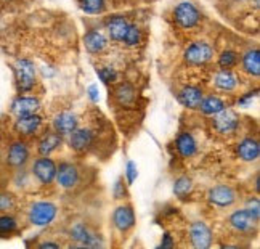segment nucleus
I'll list each match as a JSON object with an SVG mask.
<instances>
[{"label": "nucleus", "instance_id": "f257e3e1", "mask_svg": "<svg viewBox=\"0 0 260 249\" xmlns=\"http://www.w3.org/2000/svg\"><path fill=\"white\" fill-rule=\"evenodd\" d=\"M15 81L18 92L27 94L36 85V66L31 59L19 58L15 63Z\"/></svg>", "mask_w": 260, "mask_h": 249}, {"label": "nucleus", "instance_id": "f03ea898", "mask_svg": "<svg viewBox=\"0 0 260 249\" xmlns=\"http://www.w3.org/2000/svg\"><path fill=\"white\" fill-rule=\"evenodd\" d=\"M56 212H58V209L53 203L37 201L29 207L27 221H29V224L36 225V227H47L55 221Z\"/></svg>", "mask_w": 260, "mask_h": 249}, {"label": "nucleus", "instance_id": "7ed1b4c3", "mask_svg": "<svg viewBox=\"0 0 260 249\" xmlns=\"http://www.w3.org/2000/svg\"><path fill=\"white\" fill-rule=\"evenodd\" d=\"M29 146L23 140H15L10 143L7 149V156H5V163L13 167V169H23L29 163Z\"/></svg>", "mask_w": 260, "mask_h": 249}, {"label": "nucleus", "instance_id": "20e7f679", "mask_svg": "<svg viewBox=\"0 0 260 249\" xmlns=\"http://www.w3.org/2000/svg\"><path fill=\"white\" fill-rule=\"evenodd\" d=\"M32 175L42 185H50L56 177V164L48 156H41L32 163Z\"/></svg>", "mask_w": 260, "mask_h": 249}, {"label": "nucleus", "instance_id": "39448f33", "mask_svg": "<svg viewBox=\"0 0 260 249\" xmlns=\"http://www.w3.org/2000/svg\"><path fill=\"white\" fill-rule=\"evenodd\" d=\"M212 55H214L212 47L209 44H206V42H194L185 50L186 63L194 65V66L209 63L212 59Z\"/></svg>", "mask_w": 260, "mask_h": 249}, {"label": "nucleus", "instance_id": "423d86ee", "mask_svg": "<svg viewBox=\"0 0 260 249\" xmlns=\"http://www.w3.org/2000/svg\"><path fill=\"white\" fill-rule=\"evenodd\" d=\"M174 18H175V21L182 27L191 29V27H194L199 23L201 15H199L198 8L193 4L183 2V4L177 5V8L174 10Z\"/></svg>", "mask_w": 260, "mask_h": 249}, {"label": "nucleus", "instance_id": "0eeeda50", "mask_svg": "<svg viewBox=\"0 0 260 249\" xmlns=\"http://www.w3.org/2000/svg\"><path fill=\"white\" fill-rule=\"evenodd\" d=\"M69 235H71V238L79 243L81 246H87V247H102L103 246V241L102 238H100L96 233H93L87 225L84 224H76L71 232H69Z\"/></svg>", "mask_w": 260, "mask_h": 249}, {"label": "nucleus", "instance_id": "6e6552de", "mask_svg": "<svg viewBox=\"0 0 260 249\" xmlns=\"http://www.w3.org/2000/svg\"><path fill=\"white\" fill-rule=\"evenodd\" d=\"M207 198L211 204L218 206V207H230L236 201V193L232 186L228 185H218L209 190Z\"/></svg>", "mask_w": 260, "mask_h": 249}, {"label": "nucleus", "instance_id": "1a4fd4ad", "mask_svg": "<svg viewBox=\"0 0 260 249\" xmlns=\"http://www.w3.org/2000/svg\"><path fill=\"white\" fill-rule=\"evenodd\" d=\"M41 109V100L36 97H26L19 95L16 97L12 105H10V111L15 116H24V114H34Z\"/></svg>", "mask_w": 260, "mask_h": 249}, {"label": "nucleus", "instance_id": "9d476101", "mask_svg": "<svg viewBox=\"0 0 260 249\" xmlns=\"http://www.w3.org/2000/svg\"><path fill=\"white\" fill-rule=\"evenodd\" d=\"M42 126V117L37 113L34 114H24V116H16L15 121V131L23 135V137H31L34 135Z\"/></svg>", "mask_w": 260, "mask_h": 249}, {"label": "nucleus", "instance_id": "9b49d317", "mask_svg": "<svg viewBox=\"0 0 260 249\" xmlns=\"http://www.w3.org/2000/svg\"><path fill=\"white\" fill-rule=\"evenodd\" d=\"M189 236L196 249H207L212 243V232L204 222H194L189 228Z\"/></svg>", "mask_w": 260, "mask_h": 249}, {"label": "nucleus", "instance_id": "f8f14e48", "mask_svg": "<svg viewBox=\"0 0 260 249\" xmlns=\"http://www.w3.org/2000/svg\"><path fill=\"white\" fill-rule=\"evenodd\" d=\"M56 180L66 190L74 188L79 182V171L77 167L71 163H61L59 167H56Z\"/></svg>", "mask_w": 260, "mask_h": 249}, {"label": "nucleus", "instance_id": "ddd939ff", "mask_svg": "<svg viewBox=\"0 0 260 249\" xmlns=\"http://www.w3.org/2000/svg\"><path fill=\"white\" fill-rule=\"evenodd\" d=\"M257 222H258V219H255L251 212H249L247 207L235 211L232 215H230V225L238 232H251Z\"/></svg>", "mask_w": 260, "mask_h": 249}, {"label": "nucleus", "instance_id": "4468645a", "mask_svg": "<svg viewBox=\"0 0 260 249\" xmlns=\"http://www.w3.org/2000/svg\"><path fill=\"white\" fill-rule=\"evenodd\" d=\"M113 224L119 232H128L135 225V212L132 206H119L113 214Z\"/></svg>", "mask_w": 260, "mask_h": 249}, {"label": "nucleus", "instance_id": "2eb2a0df", "mask_svg": "<svg viewBox=\"0 0 260 249\" xmlns=\"http://www.w3.org/2000/svg\"><path fill=\"white\" fill-rule=\"evenodd\" d=\"M215 129L220 132V134H232L236 131L238 127V116L230 111V109H223V111H220L215 114Z\"/></svg>", "mask_w": 260, "mask_h": 249}, {"label": "nucleus", "instance_id": "dca6fc26", "mask_svg": "<svg viewBox=\"0 0 260 249\" xmlns=\"http://www.w3.org/2000/svg\"><path fill=\"white\" fill-rule=\"evenodd\" d=\"M69 135H71V140H69L71 148L77 153L87 151V149L93 143V134L90 132L88 129H76V131L71 132Z\"/></svg>", "mask_w": 260, "mask_h": 249}, {"label": "nucleus", "instance_id": "f3484780", "mask_svg": "<svg viewBox=\"0 0 260 249\" xmlns=\"http://www.w3.org/2000/svg\"><path fill=\"white\" fill-rule=\"evenodd\" d=\"M178 102L182 103L185 108L198 109L203 102V90L199 87H193V85L185 87L183 90L178 94Z\"/></svg>", "mask_w": 260, "mask_h": 249}, {"label": "nucleus", "instance_id": "a211bd4d", "mask_svg": "<svg viewBox=\"0 0 260 249\" xmlns=\"http://www.w3.org/2000/svg\"><path fill=\"white\" fill-rule=\"evenodd\" d=\"M53 127L59 135H69L77 129V117L73 113H61L53 119Z\"/></svg>", "mask_w": 260, "mask_h": 249}, {"label": "nucleus", "instance_id": "6ab92c4d", "mask_svg": "<svg viewBox=\"0 0 260 249\" xmlns=\"http://www.w3.org/2000/svg\"><path fill=\"white\" fill-rule=\"evenodd\" d=\"M238 154L243 161H247V163L257 161L260 154L258 142L254 140V138H244V140L238 145Z\"/></svg>", "mask_w": 260, "mask_h": 249}, {"label": "nucleus", "instance_id": "aec40b11", "mask_svg": "<svg viewBox=\"0 0 260 249\" xmlns=\"http://www.w3.org/2000/svg\"><path fill=\"white\" fill-rule=\"evenodd\" d=\"M106 27H108L109 37H111L113 41L119 42V41H122L125 33H127L128 21H127L125 18H122V16H114L111 19H108Z\"/></svg>", "mask_w": 260, "mask_h": 249}, {"label": "nucleus", "instance_id": "412c9836", "mask_svg": "<svg viewBox=\"0 0 260 249\" xmlns=\"http://www.w3.org/2000/svg\"><path fill=\"white\" fill-rule=\"evenodd\" d=\"M196 149H198V145H196V140L191 134L188 132H183L180 134L178 138H177V151L180 153L182 158H191L196 154Z\"/></svg>", "mask_w": 260, "mask_h": 249}, {"label": "nucleus", "instance_id": "4be33fe9", "mask_svg": "<svg viewBox=\"0 0 260 249\" xmlns=\"http://www.w3.org/2000/svg\"><path fill=\"white\" fill-rule=\"evenodd\" d=\"M84 42H85V48L88 50L90 53H100L103 52L108 45L106 37L98 33V31H88L84 37Z\"/></svg>", "mask_w": 260, "mask_h": 249}, {"label": "nucleus", "instance_id": "5701e85b", "mask_svg": "<svg viewBox=\"0 0 260 249\" xmlns=\"http://www.w3.org/2000/svg\"><path fill=\"white\" fill-rule=\"evenodd\" d=\"M61 145V135H59L58 132H48L47 135L42 137V140L39 142V153H41V156H50L55 149Z\"/></svg>", "mask_w": 260, "mask_h": 249}, {"label": "nucleus", "instance_id": "b1692460", "mask_svg": "<svg viewBox=\"0 0 260 249\" xmlns=\"http://www.w3.org/2000/svg\"><path fill=\"white\" fill-rule=\"evenodd\" d=\"M243 68H244V71L251 76L260 74V52L257 48L249 50L243 56Z\"/></svg>", "mask_w": 260, "mask_h": 249}, {"label": "nucleus", "instance_id": "393cba45", "mask_svg": "<svg viewBox=\"0 0 260 249\" xmlns=\"http://www.w3.org/2000/svg\"><path fill=\"white\" fill-rule=\"evenodd\" d=\"M215 85L220 88V90L232 92L238 85V79L230 69H222V71L215 76Z\"/></svg>", "mask_w": 260, "mask_h": 249}, {"label": "nucleus", "instance_id": "a878e982", "mask_svg": "<svg viewBox=\"0 0 260 249\" xmlns=\"http://www.w3.org/2000/svg\"><path fill=\"white\" fill-rule=\"evenodd\" d=\"M225 108H226L225 103H223L220 98H217V97H207L206 100L203 98V102H201V105H199L198 109H201V111H203L204 114L215 116L217 113L223 111Z\"/></svg>", "mask_w": 260, "mask_h": 249}, {"label": "nucleus", "instance_id": "bb28decb", "mask_svg": "<svg viewBox=\"0 0 260 249\" xmlns=\"http://www.w3.org/2000/svg\"><path fill=\"white\" fill-rule=\"evenodd\" d=\"M193 192V182L189 177H180L174 183V193L178 199H186Z\"/></svg>", "mask_w": 260, "mask_h": 249}, {"label": "nucleus", "instance_id": "cd10ccee", "mask_svg": "<svg viewBox=\"0 0 260 249\" xmlns=\"http://www.w3.org/2000/svg\"><path fill=\"white\" fill-rule=\"evenodd\" d=\"M18 230V221L16 217L8 214V212H2L0 214V236L4 235H12Z\"/></svg>", "mask_w": 260, "mask_h": 249}, {"label": "nucleus", "instance_id": "c85d7f7f", "mask_svg": "<svg viewBox=\"0 0 260 249\" xmlns=\"http://www.w3.org/2000/svg\"><path fill=\"white\" fill-rule=\"evenodd\" d=\"M116 98L119 100V103L121 105H130L135 100V90L132 85L128 84H122L117 87L116 90Z\"/></svg>", "mask_w": 260, "mask_h": 249}, {"label": "nucleus", "instance_id": "c756f323", "mask_svg": "<svg viewBox=\"0 0 260 249\" xmlns=\"http://www.w3.org/2000/svg\"><path fill=\"white\" fill-rule=\"evenodd\" d=\"M238 65V53L232 52V50H226L218 58V66L222 69H232Z\"/></svg>", "mask_w": 260, "mask_h": 249}, {"label": "nucleus", "instance_id": "7c9ffc66", "mask_svg": "<svg viewBox=\"0 0 260 249\" xmlns=\"http://www.w3.org/2000/svg\"><path fill=\"white\" fill-rule=\"evenodd\" d=\"M82 10L88 15H98L105 10V0H82Z\"/></svg>", "mask_w": 260, "mask_h": 249}, {"label": "nucleus", "instance_id": "2f4dec72", "mask_svg": "<svg viewBox=\"0 0 260 249\" xmlns=\"http://www.w3.org/2000/svg\"><path fill=\"white\" fill-rule=\"evenodd\" d=\"M16 207V198L8 192H0V214L10 212Z\"/></svg>", "mask_w": 260, "mask_h": 249}, {"label": "nucleus", "instance_id": "473e14b6", "mask_svg": "<svg viewBox=\"0 0 260 249\" xmlns=\"http://www.w3.org/2000/svg\"><path fill=\"white\" fill-rule=\"evenodd\" d=\"M122 42H124L125 45H128V47H135V45H138V42H140V29H138L135 24H128L127 33H125V36H124V39H122Z\"/></svg>", "mask_w": 260, "mask_h": 249}, {"label": "nucleus", "instance_id": "72a5a7b5", "mask_svg": "<svg viewBox=\"0 0 260 249\" xmlns=\"http://www.w3.org/2000/svg\"><path fill=\"white\" fill-rule=\"evenodd\" d=\"M98 77H100V81L105 82V84H113L116 79H117V73L114 71L113 68H100L98 71H96Z\"/></svg>", "mask_w": 260, "mask_h": 249}, {"label": "nucleus", "instance_id": "f704fd0d", "mask_svg": "<svg viewBox=\"0 0 260 249\" xmlns=\"http://www.w3.org/2000/svg\"><path fill=\"white\" fill-rule=\"evenodd\" d=\"M125 177H127V183L132 185L135 182V178L138 177V169H137V164L134 161H128L127 166H125Z\"/></svg>", "mask_w": 260, "mask_h": 249}, {"label": "nucleus", "instance_id": "c9c22d12", "mask_svg": "<svg viewBox=\"0 0 260 249\" xmlns=\"http://www.w3.org/2000/svg\"><path fill=\"white\" fill-rule=\"evenodd\" d=\"M113 195H114L116 199H122L127 195V192H125V183H124L122 178H117V180H116V183L113 186Z\"/></svg>", "mask_w": 260, "mask_h": 249}, {"label": "nucleus", "instance_id": "e433bc0d", "mask_svg": "<svg viewBox=\"0 0 260 249\" xmlns=\"http://www.w3.org/2000/svg\"><path fill=\"white\" fill-rule=\"evenodd\" d=\"M247 209H249V212H251L255 219L260 217V204H258V199L257 198L249 199V201H247Z\"/></svg>", "mask_w": 260, "mask_h": 249}, {"label": "nucleus", "instance_id": "4c0bfd02", "mask_svg": "<svg viewBox=\"0 0 260 249\" xmlns=\"http://www.w3.org/2000/svg\"><path fill=\"white\" fill-rule=\"evenodd\" d=\"M87 94H88V98L92 100L93 103H96L98 100H100V90H98V87L96 85H90L87 88Z\"/></svg>", "mask_w": 260, "mask_h": 249}, {"label": "nucleus", "instance_id": "58836bf2", "mask_svg": "<svg viewBox=\"0 0 260 249\" xmlns=\"http://www.w3.org/2000/svg\"><path fill=\"white\" fill-rule=\"evenodd\" d=\"M257 94H258V90H254V94H252V92H251V94H246L243 98H239V100H238V105H241V106H243V105H247Z\"/></svg>", "mask_w": 260, "mask_h": 249}, {"label": "nucleus", "instance_id": "ea45409f", "mask_svg": "<svg viewBox=\"0 0 260 249\" xmlns=\"http://www.w3.org/2000/svg\"><path fill=\"white\" fill-rule=\"evenodd\" d=\"M159 247H174V240H172V236L169 235V233H166V235H164V240H162L161 244H159Z\"/></svg>", "mask_w": 260, "mask_h": 249}, {"label": "nucleus", "instance_id": "a19ab883", "mask_svg": "<svg viewBox=\"0 0 260 249\" xmlns=\"http://www.w3.org/2000/svg\"><path fill=\"white\" fill-rule=\"evenodd\" d=\"M39 247H42V249H44V247H55V249H58L59 244H58V243H48V241H47V243H41V244H39Z\"/></svg>", "mask_w": 260, "mask_h": 249}, {"label": "nucleus", "instance_id": "79ce46f5", "mask_svg": "<svg viewBox=\"0 0 260 249\" xmlns=\"http://www.w3.org/2000/svg\"><path fill=\"white\" fill-rule=\"evenodd\" d=\"M254 4H255V8H258V4H260V0H254Z\"/></svg>", "mask_w": 260, "mask_h": 249}, {"label": "nucleus", "instance_id": "37998d69", "mask_svg": "<svg viewBox=\"0 0 260 249\" xmlns=\"http://www.w3.org/2000/svg\"><path fill=\"white\" fill-rule=\"evenodd\" d=\"M0 163H2V154H0Z\"/></svg>", "mask_w": 260, "mask_h": 249}]
</instances>
